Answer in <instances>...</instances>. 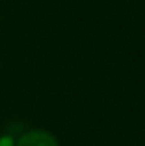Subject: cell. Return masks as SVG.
Segmentation results:
<instances>
[{
    "mask_svg": "<svg viewBox=\"0 0 145 146\" xmlns=\"http://www.w3.org/2000/svg\"><path fill=\"white\" fill-rule=\"evenodd\" d=\"M21 146H54V141L47 133H30L21 141Z\"/></svg>",
    "mask_w": 145,
    "mask_h": 146,
    "instance_id": "cell-1",
    "label": "cell"
}]
</instances>
